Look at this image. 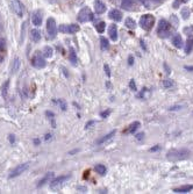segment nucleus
<instances>
[{
  "mask_svg": "<svg viewBox=\"0 0 193 194\" xmlns=\"http://www.w3.org/2000/svg\"><path fill=\"white\" fill-rule=\"evenodd\" d=\"M139 127H140V122L136 121V122H134V123H131V127H129V128H128L126 131H127V133H129V134H133V133H134V131H135Z\"/></svg>",
  "mask_w": 193,
  "mask_h": 194,
  "instance_id": "nucleus-27",
  "label": "nucleus"
},
{
  "mask_svg": "<svg viewBox=\"0 0 193 194\" xmlns=\"http://www.w3.org/2000/svg\"><path fill=\"white\" fill-rule=\"evenodd\" d=\"M171 30V24L166 21V20H159L158 22V28H157V33L161 37H168Z\"/></svg>",
  "mask_w": 193,
  "mask_h": 194,
  "instance_id": "nucleus-2",
  "label": "nucleus"
},
{
  "mask_svg": "<svg viewBox=\"0 0 193 194\" xmlns=\"http://www.w3.org/2000/svg\"><path fill=\"white\" fill-rule=\"evenodd\" d=\"M69 179H70V175H61V177H58V178H55L53 181H50V188H53V189L58 188L61 185H63Z\"/></svg>",
  "mask_w": 193,
  "mask_h": 194,
  "instance_id": "nucleus-10",
  "label": "nucleus"
},
{
  "mask_svg": "<svg viewBox=\"0 0 193 194\" xmlns=\"http://www.w3.org/2000/svg\"><path fill=\"white\" fill-rule=\"evenodd\" d=\"M108 15H109V18H111L112 20H114L115 22H119V21L122 20V13H121L119 10H112Z\"/></svg>",
  "mask_w": 193,
  "mask_h": 194,
  "instance_id": "nucleus-13",
  "label": "nucleus"
},
{
  "mask_svg": "<svg viewBox=\"0 0 193 194\" xmlns=\"http://www.w3.org/2000/svg\"><path fill=\"white\" fill-rule=\"evenodd\" d=\"M193 49V39H188L186 42V47H185V53H190Z\"/></svg>",
  "mask_w": 193,
  "mask_h": 194,
  "instance_id": "nucleus-28",
  "label": "nucleus"
},
{
  "mask_svg": "<svg viewBox=\"0 0 193 194\" xmlns=\"http://www.w3.org/2000/svg\"><path fill=\"white\" fill-rule=\"evenodd\" d=\"M185 69H186V70H190V71H193V66H187V65H186Z\"/></svg>",
  "mask_w": 193,
  "mask_h": 194,
  "instance_id": "nucleus-43",
  "label": "nucleus"
},
{
  "mask_svg": "<svg viewBox=\"0 0 193 194\" xmlns=\"http://www.w3.org/2000/svg\"><path fill=\"white\" fill-rule=\"evenodd\" d=\"M47 32L49 34V37L54 39L56 34H57V26H56V21L53 18H49L47 20Z\"/></svg>",
  "mask_w": 193,
  "mask_h": 194,
  "instance_id": "nucleus-5",
  "label": "nucleus"
},
{
  "mask_svg": "<svg viewBox=\"0 0 193 194\" xmlns=\"http://www.w3.org/2000/svg\"><path fill=\"white\" fill-rule=\"evenodd\" d=\"M55 102H57L58 105L61 106V108H62L63 111H65V109H66V103L63 101V100H61V99H59V100H55Z\"/></svg>",
  "mask_w": 193,
  "mask_h": 194,
  "instance_id": "nucleus-32",
  "label": "nucleus"
},
{
  "mask_svg": "<svg viewBox=\"0 0 193 194\" xmlns=\"http://www.w3.org/2000/svg\"><path fill=\"white\" fill-rule=\"evenodd\" d=\"M155 24V16L151 14H145L140 19V26L144 30H150Z\"/></svg>",
  "mask_w": 193,
  "mask_h": 194,
  "instance_id": "nucleus-3",
  "label": "nucleus"
},
{
  "mask_svg": "<svg viewBox=\"0 0 193 194\" xmlns=\"http://www.w3.org/2000/svg\"><path fill=\"white\" fill-rule=\"evenodd\" d=\"M143 134H142V133H141V134H139V135L136 136V138H137V140H142V138H143Z\"/></svg>",
  "mask_w": 193,
  "mask_h": 194,
  "instance_id": "nucleus-40",
  "label": "nucleus"
},
{
  "mask_svg": "<svg viewBox=\"0 0 193 194\" xmlns=\"http://www.w3.org/2000/svg\"><path fill=\"white\" fill-rule=\"evenodd\" d=\"M172 44L176 48H182L183 47V39H182L180 34H176L172 37Z\"/></svg>",
  "mask_w": 193,
  "mask_h": 194,
  "instance_id": "nucleus-16",
  "label": "nucleus"
},
{
  "mask_svg": "<svg viewBox=\"0 0 193 194\" xmlns=\"http://www.w3.org/2000/svg\"><path fill=\"white\" fill-rule=\"evenodd\" d=\"M177 1H178V2H187L188 0H177Z\"/></svg>",
  "mask_w": 193,
  "mask_h": 194,
  "instance_id": "nucleus-45",
  "label": "nucleus"
},
{
  "mask_svg": "<svg viewBox=\"0 0 193 194\" xmlns=\"http://www.w3.org/2000/svg\"><path fill=\"white\" fill-rule=\"evenodd\" d=\"M32 22H33V24L36 26V27L41 26V23H42V14H41L40 11H36L34 14H33V16H32Z\"/></svg>",
  "mask_w": 193,
  "mask_h": 194,
  "instance_id": "nucleus-12",
  "label": "nucleus"
},
{
  "mask_svg": "<svg viewBox=\"0 0 193 194\" xmlns=\"http://www.w3.org/2000/svg\"><path fill=\"white\" fill-rule=\"evenodd\" d=\"M53 55H54L53 48H50V47H45V48L43 49V56L44 57L50 58V57H53Z\"/></svg>",
  "mask_w": 193,
  "mask_h": 194,
  "instance_id": "nucleus-24",
  "label": "nucleus"
},
{
  "mask_svg": "<svg viewBox=\"0 0 193 194\" xmlns=\"http://www.w3.org/2000/svg\"><path fill=\"white\" fill-rule=\"evenodd\" d=\"M20 58H16L13 61V63H12V66H11V70H12V72H16L18 70H19V68H20Z\"/></svg>",
  "mask_w": 193,
  "mask_h": 194,
  "instance_id": "nucleus-23",
  "label": "nucleus"
},
{
  "mask_svg": "<svg viewBox=\"0 0 193 194\" xmlns=\"http://www.w3.org/2000/svg\"><path fill=\"white\" fill-rule=\"evenodd\" d=\"M5 49V41L2 39H0V51Z\"/></svg>",
  "mask_w": 193,
  "mask_h": 194,
  "instance_id": "nucleus-33",
  "label": "nucleus"
},
{
  "mask_svg": "<svg viewBox=\"0 0 193 194\" xmlns=\"http://www.w3.org/2000/svg\"><path fill=\"white\" fill-rule=\"evenodd\" d=\"M109 111H107V112H104V113H101V116L102 117H106V116H108V115H109Z\"/></svg>",
  "mask_w": 193,
  "mask_h": 194,
  "instance_id": "nucleus-38",
  "label": "nucleus"
},
{
  "mask_svg": "<svg viewBox=\"0 0 193 194\" xmlns=\"http://www.w3.org/2000/svg\"><path fill=\"white\" fill-rule=\"evenodd\" d=\"M94 11H96V14H102L106 11V5L100 0H96L94 1Z\"/></svg>",
  "mask_w": 193,
  "mask_h": 194,
  "instance_id": "nucleus-11",
  "label": "nucleus"
},
{
  "mask_svg": "<svg viewBox=\"0 0 193 194\" xmlns=\"http://www.w3.org/2000/svg\"><path fill=\"white\" fill-rule=\"evenodd\" d=\"M128 61H129V65H131V64H133V56H129V59H128Z\"/></svg>",
  "mask_w": 193,
  "mask_h": 194,
  "instance_id": "nucleus-42",
  "label": "nucleus"
},
{
  "mask_svg": "<svg viewBox=\"0 0 193 194\" xmlns=\"http://www.w3.org/2000/svg\"><path fill=\"white\" fill-rule=\"evenodd\" d=\"M190 155V151L187 149H174V150H171L168 152V159L172 160V162H178V160H183L186 159Z\"/></svg>",
  "mask_w": 193,
  "mask_h": 194,
  "instance_id": "nucleus-1",
  "label": "nucleus"
},
{
  "mask_svg": "<svg viewBox=\"0 0 193 194\" xmlns=\"http://www.w3.org/2000/svg\"><path fill=\"white\" fill-rule=\"evenodd\" d=\"M94 15L92 13V11L88 7H84L79 11V13L77 15V19L79 22H87V21H91L93 20Z\"/></svg>",
  "mask_w": 193,
  "mask_h": 194,
  "instance_id": "nucleus-4",
  "label": "nucleus"
},
{
  "mask_svg": "<svg viewBox=\"0 0 193 194\" xmlns=\"http://www.w3.org/2000/svg\"><path fill=\"white\" fill-rule=\"evenodd\" d=\"M163 86L166 88L171 87V86H174V82L170 80V79H165V80H163Z\"/></svg>",
  "mask_w": 193,
  "mask_h": 194,
  "instance_id": "nucleus-31",
  "label": "nucleus"
},
{
  "mask_svg": "<svg viewBox=\"0 0 193 194\" xmlns=\"http://www.w3.org/2000/svg\"><path fill=\"white\" fill-rule=\"evenodd\" d=\"M105 71H106L107 76H109L111 73H109V68H108V65H105Z\"/></svg>",
  "mask_w": 193,
  "mask_h": 194,
  "instance_id": "nucleus-39",
  "label": "nucleus"
},
{
  "mask_svg": "<svg viewBox=\"0 0 193 194\" xmlns=\"http://www.w3.org/2000/svg\"><path fill=\"white\" fill-rule=\"evenodd\" d=\"M108 34H109L111 40H113V41L118 40V27H116V24H111L108 27Z\"/></svg>",
  "mask_w": 193,
  "mask_h": 194,
  "instance_id": "nucleus-14",
  "label": "nucleus"
},
{
  "mask_svg": "<svg viewBox=\"0 0 193 194\" xmlns=\"http://www.w3.org/2000/svg\"><path fill=\"white\" fill-rule=\"evenodd\" d=\"M30 37H32V40L34 41L35 43H37L41 40V32H39L37 29H33L32 33H30Z\"/></svg>",
  "mask_w": 193,
  "mask_h": 194,
  "instance_id": "nucleus-19",
  "label": "nucleus"
},
{
  "mask_svg": "<svg viewBox=\"0 0 193 194\" xmlns=\"http://www.w3.org/2000/svg\"><path fill=\"white\" fill-rule=\"evenodd\" d=\"M183 15H184V19H187L188 15H187V8H184L183 10Z\"/></svg>",
  "mask_w": 193,
  "mask_h": 194,
  "instance_id": "nucleus-36",
  "label": "nucleus"
},
{
  "mask_svg": "<svg viewBox=\"0 0 193 194\" xmlns=\"http://www.w3.org/2000/svg\"><path fill=\"white\" fill-rule=\"evenodd\" d=\"M94 170L99 173V175H106V171H107V169H106V166L105 165H102V164H98V165H96L94 166Z\"/></svg>",
  "mask_w": 193,
  "mask_h": 194,
  "instance_id": "nucleus-21",
  "label": "nucleus"
},
{
  "mask_svg": "<svg viewBox=\"0 0 193 194\" xmlns=\"http://www.w3.org/2000/svg\"><path fill=\"white\" fill-rule=\"evenodd\" d=\"M8 86H10V80H6L4 82V85H2V87H1V94H2V97H6L7 95V93H8Z\"/></svg>",
  "mask_w": 193,
  "mask_h": 194,
  "instance_id": "nucleus-26",
  "label": "nucleus"
},
{
  "mask_svg": "<svg viewBox=\"0 0 193 194\" xmlns=\"http://www.w3.org/2000/svg\"><path fill=\"white\" fill-rule=\"evenodd\" d=\"M100 42H101V49H102V50H106V49L109 48L108 40H106L105 37H100Z\"/></svg>",
  "mask_w": 193,
  "mask_h": 194,
  "instance_id": "nucleus-30",
  "label": "nucleus"
},
{
  "mask_svg": "<svg viewBox=\"0 0 193 194\" xmlns=\"http://www.w3.org/2000/svg\"><path fill=\"white\" fill-rule=\"evenodd\" d=\"M125 24H126V27L129 28V29H134L136 27V22L131 19V18H127V19L125 20Z\"/></svg>",
  "mask_w": 193,
  "mask_h": 194,
  "instance_id": "nucleus-22",
  "label": "nucleus"
},
{
  "mask_svg": "<svg viewBox=\"0 0 193 194\" xmlns=\"http://www.w3.org/2000/svg\"><path fill=\"white\" fill-rule=\"evenodd\" d=\"M122 7H123L125 10H128V11L134 10V2H133V0H123V1H122Z\"/></svg>",
  "mask_w": 193,
  "mask_h": 194,
  "instance_id": "nucleus-20",
  "label": "nucleus"
},
{
  "mask_svg": "<svg viewBox=\"0 0 193 194\" xmlns=\"http://www.w3.org/2000/svg\"><path fill=\"white\" fill-rule=\"evenodd\" d=\"M69 58H70V61L72 62L73 65H76L77 64V55H76V53H75V50L73 49H71L70 50V53H69Z\"/></svg>",
  "mask_w": 193,
  "mask_h": 194,
  "instance_id": "nucleus-25",
  "label": "nucleus"
},
{
  "mask_svg": "<svg viewBox=\"0 0 193 194\" xmlns=\"http://www.w3.org/2000/svg\"><path fill=\"white\" fill-rule=\"evenodd\" d=\"M179 108H182V106H172V107H170V111H177Z\"/></svg>",
  "mask_w": 193,
  "mask_h": 194,
  "instance_id": "nucleus-37",
  "label": "nucleus"
},
{
  "mask_svg": "<svg viewBox=\"0 0 193 194\" xmlns=\"http://www.w3.org/2000/svg\"><path fill=\"white\" fill-rule=\"evenodd\" d=\"M32 65L37 69H43L45 68L47 62H45V59H44L40 53H36L34 57L32 58Z\"/></svg>",
  "mask_w": 193,
  "mask_h": 194,
  "instance_id": "nucleus-7",
  "label": "nucleus"
},
{
  "mask_svg": "<svg viewBox=\"0 0 193 194\" xmlns=\"http://www.w3.org/2000/svg\"><path fill=\"white\" fill-rule=\"evenodd\" d=\"M11 7H12L13 12H14L15 14L18 15L19 18H21V16L24 15V5L21 4V1H20V0H12V2H11Z\"/></svg>",
  "mask_w": 193,
  "mask_h": 194,
  "instance_id": "nucleus-8",
  "label": "nucleus"
},
{
  "mask_svg": "<svg viewBox=\"0 0 193 194\" xmlns=\"http://www.w3.org/2000/svg\"><path fill=\"white\" fill-rule=\"evenodd\" d=\"M54 177V173L53 172H48L47 175L43 177V179H41L40 180V183L37 184V187H43L45 184H48V183H50V180H51V178Z\"/></svg>",
  "mask_w": 193,
  "mask_h": 194,
  "instance_id": "nucleus-15",
  "label": "nucleus"
},
{
  "mask_svg": "<svg viewBox=\"0 0 193 194\" xmlns=\"http://www.w3.org/2000/svg\"><path fill=\"white\" fill-rule=\"evenodd\" d=\"M115 135V130H112L109 134H107V135H105L104 137H101V138H99L98 141H96V144H104V143H106V142H108L109 140H111L113 136Z\"/></svg>",
  "mask_w": 193,
  "mask_h": 194,
  "instance_id": "nucleus-17",
  "label": "nucleus"
},
{
  "mask_svg": "<svg viewBox=\"0 0 193 194\" xmlns=\"http://www.w3.org/2000/svg\"><path fill=\"white\" fill-rule=\"evenodd\" d=\"M93 123H94L93 121H91V122H88V123H86V128H88V127L91 126V124H93Z\"/></svg>",
  "mask_w": 193,
  "mask_h": 194,
  "instance_id": "nucleus-44",
  "label": "nucleus"
},
{
  "mask_svg": "<svg viewBox=\"0 0 193 194\" xmlns=\"http://www.w3.org/2000/svg\"><path fill=\"white\" fill-rule=\"evenodd\" d=\"M192 185H186V186H182V187H178V188H174V193H188L190 191H192Z\"/></svg>",
  "mask_w": 193,
  "mask_h": 194,
  "instance_id": "nucleus-18",
  "label": "nucleus"
},
{
  "mask_svg": "<svg viewBox=\"0 0 193 194\" xmlns=\"http://www.w3.org/2000/svg\"><path fill=\"white\" fill-rule=\"evenodd\" d=\"M106 28V23L104 22V21H100V22H98L96 24V29L99 32V33H104V30Z\"/></svg>",
  "mask_w": 193,
  "mask_h": 194,
  "instance_id": "nucleus-29",
  "label": "nucleus"
},
{
  "mask_svg": "<svg viewBox=\"0 0 193 194\" xmlns=\"http://www.w3.org/2000/svg\"><path fill=\"white\" fill-rule=\"evenodd\" d=\"M154 1H156V2H161V1H163V0H154Z\"/></svg>",
  "mask_w": 193,
  "mask_h": 194,
  "instance_id": "nucleus-46",
  "label": "nucleus"
},
{
  "mask_svg": "<svg viewBox=\"0 0 193 194\" xmlns=\"http://www.w3.org/2000/svg\"><path fill=\"white\" fill-rule=\"evenodd\" d=\"M141 4H143L144 6H147V7H150L149 6V0H140Z\"/></svg>",
  "mask_w": 193,
  "mask_h": 194,
  "instance_id": "nucleus-34",
  "label": "nucleus"
},
{
  "mask_svg": "<svg viewBox=\"0 0 193 194\" xmlns=\"http://www.w3.org/2000/svg\"><path fill=\"white\" fill-rule=\"evenodd\" d=\"M129 86H131V88H133L134 91H136V85H135V82H134V80H131V84H129Z\"/></svg>",
  "mask_w": 193,
  "mask_h": 194,
  "instance_id": "nucleus-35",
  "label": "nucleus"
},
{
  "mask_svg": "<svg viewBox=\"0 0 193 194\" xmlns=\"http://www.w3.org/2000/svg\"><path fill=\"white\" fill-rule=\"evenodd\" d=\"M29 167V164L28 163H24V164H20L18 165L15 169L12 170V172L10 173V179L12 178H15V177H19L20 175H22L24 171H27Z\"/></svg>",
  "mask_w": 193,
  "mask_h": 194,
  "instance_id": "nucleus-6",
  "label": "nucleus"
},
{
  "mask_svg": "<svg viewBox=\"0 0 193 194\" xmlns=\"http://www.w3.org/2000/svg\"><path fill=\"white\" fill-rule=\"evenodd\" d=\"M79 26L78 24H63V26H61L59 27V32H62V33H66V34H75V33H77V32H79Z\"/></svg>",
  "mask_w": 193,
  "mask_h": 194,
  "instance_id": "nucleus-9",
  "label": "nucleus"
},
{
  "mask_svg": "<svg viewBox=\"0 0 193 194\" xmlns=\"http://www.w3.org/2000/svg\"><path fill=\"white\" fill-rule=\"evenodd\" d=\"M14 141H15L14 136H13V135H11V136H10V142H11V143H13V142H14Z\"/></svg>",
  "mask_w": 193,
  "mask_h": 194,
  "instance_id": "nucleus-41",
  "label": "nucleus"
}]
</instances>
